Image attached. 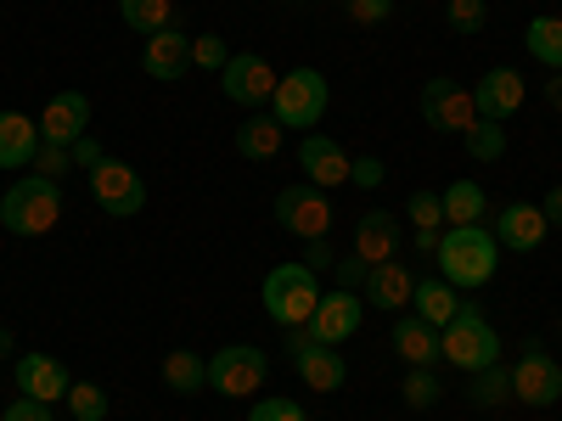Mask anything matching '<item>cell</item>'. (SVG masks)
<instances>
[{
    "mask_svg": "<svg viewBox=\"0 0 562 421\" xmlns=\"http://www.w3.org/2000/svg\"><path fill=\"white\" fill-rule=\"evenodd\" d=\"M434 259H439V281H450L456 293H473V287H484V281H495L501 242L484 225H445Z\"/></svg>",
    "mask_w": 562,
    "mask_h": 421,
    "instance_id": "obj_1",
    "label": "cell"
},
{
    "mask_svg": "<svg viewBox=\"0 0 562 421\" xmlns=\"http://www.w3.org/2000/svg\"><path fill=\"white\" fill-rule=\"evenodd\" d=\"M63 219V185L57 180H40V174H23L7 185V197H0V225L12 230V237H45V230H57Z\"/></svg>",
    "mask_w": 562,
    "mask_h": 421,
    "instance_id": "obj_2",
    "label": "cell"
},
{
    "mask_svg": "<svg viewBox=\"0 0 562 421\" xmlns=\"http://www.w3.org/2000/svg\"><path fill=\"white\" fill-rule=\"evenodd\" d=\"M315 304H321V281H315V270H310L304 259H299V264H276V270L265 275V315L281 326V332L310 326Z\"/></svg>",
    "mask_w": 562,
    "mask_h": 421,
    "instance_id": "obj_3",
    "label": "cell"
},
{
    "mask_svg": "<svg viewBox=\"0 0 562 421\" xmlns=\"http://www.w3.org/2000/svg\"><path fill=\"white\" fill-rule=\"evenodd\" d=\"M326 102H333V90H326V73L321 68H293L276 79V96H270V113L281 129H315L326 118Z\"/></svg>",
    "mask_w": 562,
    "mask_h": 421,
    "instance_id": "obj_4",
    "label": "cell"
},
{
    "mask_svg": "<svg viewBox=\"0 0 562 421\" xmlns=\"http://www.w3.org/2000/svg\"><path fill=\"white\" fill-rule=\"evenodd\" d=\"M439 349H445V360L456 365V371H490V365H501V338H495V326L473 309V304H461V315L439 332Z\"/></svg>",
    "mask_w": 562,
    "mask_h": 421,
    "instance_id": "obj_5",
    "label": "cell"
},
{
    "mask_svg": "<svg viewBox=\"0 0 562 421\" xmlns=\"http://www.w3.org/2000/svg\"><path fill=\"white\" fill-rule=\"evenodd\" d=\"M270 377V354L254 349V343H231L209 360V388L225 394V399H254Z\"/></svg>",
    "mask_w": 562,
    "mask_h": 421,
    "instance_id": "obj_6",
    "label": "cell"
},
{
    "mask_svg": "<svg viewBox=\"0 0 562 421\" xmlns=\"http://www.w3.org/2000/svg\"><path fill=\"white\" fill-rule=\"evenodd\" d=\"M512 399L529 405V410H551L562 399V365L546 354L540 338H529L524 354H518V365H512Z\"/></svg>",
    "mask_w": 562,
    "mask_h": 421,
    "instance_id": "obj_7",
    "label": "cell"
},
{
    "mask_svg": "<svg viewBox=\"0 0 562 421\" xmlns=\"http://www.w3.org/2000/svg\"><path fill=\"white\" fill-rule=\"evenodd\" d=\"M333 197L321 192V185H281L276 192V225L281 230H293V237H304V242H315V237H326L333 230Z\"/></svg>",
    "mask_w": 562,
    "mask_h": 421,
    "instance_id": "obj_8",
    "label": "cell"
},
{
    "mask_svg": "<svg viewBox=\"0 0 562 421\" xmlns=\"http://www.w3.org/2000/svg\"><path fill=\"white\" fill-rule=\"evenodd\" d=\"M90 197H97L102 214H113V219H135L147 208V180H140L124 158H102L90 169Z\"/></svg>",
    "mask_w": 562,
    "mask_h": 421,
    "instance_id": "obj_9",
    "label": "cell"
},
{
    "mask_svg": "<svg viewBox=\"0 0 562 421\" xmlns=\"http://www.w3.org/2000/svg\"><path fill=\"white\" fill-rule=\"evenodd\" d=\"M416 107H422V124L439 129V135H467L479 124L473 90H461L456 79H428V84H422V96H416Z\"/></svg>",
    "mask_w": 562,
    "mask_h": 421,
    "instance_id": "obj_10",
    "label": "cell"
},
{
    "mask_svg": "<svg viewBox=\"0 0 562 421\" xmlns=\"http://www.w3.org/2000/svg\"><path fill=\"white\" fill-rule=\"evenodd\" d=\"M220 90H225V102H237V107H265L276 96V68L259 52H237L220 68Z\"/></svg>",
    "mask_w": 562,
    "mask_h": 421,
    "instance_id": "obj_11",
    "label": "cell"
},
{
    "mask_svg": "<svg viewBox=\"0 0 562 421\" xmlns=\"http://www.w3.org/2000/svg\"><path fill=\"white\" fill-rule=\"evenodd\" d=\"M360 320H366V298L338 287V293H321V304L310 315V332H315V343L338 349V343H349L360 332Z\"/></svg>",
    "mask_w": 562,
    "mask_h": 421,
    "instance_id": "obj_12",
    "label": "cell"
},
{
    "mask_svg": "<svg viewBox=\"0 0 562 421\" xmlns=\"http://www.w3.org/2000/svg\"><path fill=\"white\" fill-rule=\"evenodd\" d=\"M524 96H529V84H524L518 68H490V73L473 84V107H479V118H495V124H506L512 113H518Z\"/></svg>",
    "mask_w": 562,
    "mask_h": 421,
    "instance_id": "obj_13",
    "label": "cell"
},
{
    "mask_svg": "<svg viewBox=\"0 0 562 421\" xmlns=\"http://www.w3.org/2000/svg\"><path fill=\"white\" fill-rule=\"evenodd\" d=\"M79 135H90V96H85V90H63V96H52L45 113H40V140L74 147Z\"/></svg>",
    "mask_w": 562,
    "mask_h": 421,
    "instance_id": "obj_14",
    "label": "cell"
},
{
    "mask_svg": "<svg viewBox=\"0 0 562 421\" xmlns=\"http://www.w3.org/2000/svg\"><path fill=\"white\" fill-rule=\"evenodd\" d=\"M546 230H551V219L540 214V203H506L495 214V242L506 253H535L546 242Z\"/></svg>",
    "mask_w": 562,
    "mask_h": 421,
    "instance_id": "obj_15",
    "label": "cell"
},
{
    "mask_svg": "<svg viewBox=\"0 0 562 421\" xmlns=\"http://www.w3.org/2000/svg\"><path fill=\"white\" fill-rule=\"evenodd\" d=\"M12 371H18V394H29V399H40V405H57V399H68V388H74L68 365L52 360V354H18Z\"/></svg>",
    "mask_w": 562,
    "mask_h": 421,
    "instance_id": "obj_16",
    "label": "cell"
},
{
    "mask_svg": "<svg viewBox=\"0 0 562 421\" xmlns=\"http://www.w3.org/2000/svg\"><path fill=\"white\" fill-rule=\"evenodd\" d=\"M140 68H147V79H186V68H192V34L186 29H158L147 34V52H140Z\"/></svg>",
    "mask_w": 562,
    "mask_h": 421,
    "instance_id": "obj_17",
    "label": "cell"
},
{
    "mask_svg": "<svg viewBox=\"0 0 562 421\" xmlns=\"http://www.w3.org/2000/svg\"><path fill=\"white\" fill-rule=\"evenodd\" d=\"M299 163H304V174H310V185H321V192H333V185H349V152L338 147L333 135H304V147H299Z\"/></svg>",
    "mask_w": 562,
    "mask_h": 421,
    "instance_id": "obj_18",
    "label": "cell"
},
{
    "mask_svg": "<svg viewBox=\"0 0 562 421\" xmlns=\"http://www.w3.org/2000/svg\"><path fill=\"white\" fill-rule=\"evenodd\" d=\"M360 298H366L371 309H389V315H394V309H405V304L416 298V275H411L400 259H383V264H371Z\"/></svg>",
    "mask_w": 562,
    "mask_h": 421,
    "instance_id": "obj_19",
    "label": "cell"
},
{
    "mask_svg": "<svg viewBox=\"0 0 562 421\" xmlns=\"http://www.w3.org/2000/svg\"><path fill=\"white\" fill-rule=\"evenodd\" d=\"M355 253H360L366 264H383V259H394V253H400V219H394L389 208H371V214H360V219H355Z\"/></svg>",
    "mask_w": 562,
    "mask_h": 421,
    "instance_id": "obj_20",
    "label": "cell"
},
{
    "mask_svg": "<svg viewBox=\"0 0 562 421\" xmlns=\"http://www.w3.org/2000/svg\"><path fill=\"white\" fill-rule=\"evenodd\" d=\"M293 371L304 377V388H315V394H338V388L349 383V365H344V354H338V349H326V343L299 349V354H293Z\"/></svg>",
    "mask_w": 562,
    "mask_h": 421,
    "instance_id": "obj_21",
    "label": "cell"
},
{
    "mask_svg": "<svg viewBox=\"0 0 562 421\" xmlns=\"http://www.w3.org/2000/svg\"><path fill=\"white\" fill-rule=\"evenodd\" d=\"M40 152V118L0 113V169H29Z\"/></svg>",
    "mask_w": 562,
    "mask_h": 421,
    "instance_id": "obj_22",
    "label": "cell"
},
{
    "mask_svg": "<svg viewBox=\"0 0 562 421\" xmlns=\"http://www.w3.org/2000/svg\"><path fill=\"white\" fill-rule=\"evenodd\" d=\"M394 354H400L405 365H434V360H445V349H439V326H428L422 315L394 320Z\"/></svg>",
    "mask_w": 562,
    "mask_h": 421,
    "instance_id": "obj_23",
    "label": "cell"
},
{
    "mask_svg": "<svg viewBox=\"0 0 562 421\" xmlns=\"http://www.w3.org/2000/svg\"><path fill=\"white\" fill-rule=\"evenodd\" d=\"M281 129L276 124V113H248L243 124H237V158H248V163H270L276 152H281Z\"/></svg>",
    "mask_w": 562,
    "mask_h": 421,
    "instance_id": "obj_24",
    "label": "cell"
},
{
    "mask_svg": "<svg viewBox=\"0 0 562 421\" xmlns=\"http://www.w3.org/2000/svg\"><path fill=\"white\" fill-rule=\"evenodd\" d=\"M164 388H169V394H186V399L203 394V388H209V360L192 354V349H169V354H164Z\"/></svg>",
    "mask_w": 562,
    "mask_h": 421,
    "instance_id": "obj_25",
    "label": "cell"
},
{
    "mask_svg": "<svg viewBox=\"0 0 562 421\" xmlns=\"http://www.w3.org/2000/svg\"><path fill=\"white\" fill-rule=\"evenodd\" d=\"M439 203H445V225H479L484 208H490L479 180H450L445 192H439Z\"/></svg>",
    "mask_w": 562,
    "mask_h": 421,
    "instance_id": "obj_26",
    "label": "cell"
},
{
    "mask_svg": "<svg viewBox=\"0 0 562 421\" xmlns=\"http://www.w3.org/2000/svg\"><path fill=\"white\" fill-rule=\"evenodd\" d=\"M411 304H416V315L428 320V326H439V332L461 315V293L450 287V281H416V298Z\"/></svg>",
    "mask_w": 562,
    "mask_h": 421,
    "instance_id": "obj_27",
    "label": "cell"
},
{
    "mask_svg": "<svg viewBox=\"0 0 562 421\" xmlns=\"http://www.w3.org/2000/svg\"><path fill=\"white\" fill-rule=\"evenodd\" d=\"M524 45H529L535 62H546L551 73H562V18H535L524 29Z\"/></svg>",
    "mask_w": 562,
    "mask_h": 421,
    "instance_id": "obj_28",
    "label": "cell"
},
{
    "mask_svg": "<svg viewBox=\"0 0 562 421\" xmlns=\"http://www.w3.org/2000/svg\"><path fill=\"white\" fill-rule=\"evenodd\" d=\"M119 18L135 34H158V29H175V0H119Z\"/></svg>",
    "mask_w": 562,
    "mask_h": 421,
    "instance_id": "obj_29",
    "label": "cell"
},
{
    "mask_svg": "<svg viewBox=\"0 0 562 421\" xmlns=\"http://www.w3.org/2000/svg\"><path fill=\"white\" fill-rule=\"evenodd\" d=\"M461 140H467V158H479V163H501L506 158V124H495V118H479Z\"/></svg>",
    "mask_w": 562,
    "mask_h": 421,
    "instance_id": "obj_30",
    "label": "cell"
},
{
    "mask_svg": "<svg viewBox=\"0 0 562 421\" xmlns=\"http://www.w3.org/2000/svg\"><path fill=\"white\" fill-rule=\"evenodd\" d=\"M400 394H405L411 410H434V405L445 399V383L434 377V365H411V371H405V383H400Z\"/></svg>",
    "mask_w": 562,
    "mask_h": 421,
    "instance_id": "obj_31",
    "label": "cell"
},
{
    "mask_svg": "<svg viewBox=\"0 0 562 421\" xmlns=\"http://www.w3.org/2000/svg\"><path fill=\"white\" fill-rule=\"evenodd\" d=\"M512 399V365H490V371H473V405L479 410H495Z\"/></svg>",
    "mask_w": 562,
    "mask_h": 421,
    "instance_id": "obj_32",
    "label": "cell"
},
{
    "mask_svg": "<svg viewBox=\"0 0 562 421\" xmlns=\"http://www.w3.org/2000/svg\"><path fill=\"white\" fill-rule=\"evenodd\" d=\"M63 405L74 410V421H108V410H113V405H108V394H102L97 383H74Z\"/></svg>",
    "mask_w": 562,
    "mask_h": 421,
    "instance_id": "obj_33",
    "label": "cell"
},
{
    "mask_svg": "<svg viewBox=\"0 0 562 421\" xmlns=\"http://www.w3.org/2000/svg\"><path fill=\"white\" fill-rule=\"evenodd\" d=\"M445 18L456 34H484L490 23V0H445Z\"/></svg>",
    "mask_w": 562,
    "mask_h": 421,
    "instance_id": "obj_34",
    "label": "cell"
},
{
    "mask_svg": "<svg viewBox=\"0 0 562 421\" xmlns=\"http://www.w3.org/2000/svg\"><path fill=\"white\" fill-rule=\"evenodd\" d=\"M40 180H57L63 185V174L74 169V152L68 147H57V140H40V152H34V163H29Z\"/></svg>",
    "mask_w": 562,
    "mask_h": 421,
    "instance_id": "obj_35",
    "label": "cell"
},
{
    "mask_svg": "<svg viewBox=\"0 0 562 421\" xmlns=\"http://www.w3.org/2000/svg\"><path fill=\"white\" fill-rule=\"evenodd\" d=\"M405 214H411L416 230H445V203H439V192H411Z\"/></svg>",
    "mask_w": 562,
    "mask_h": 421,
    "instance_id": "obj_36",
    "label": "cell"
},
{
    "mask_svg": "<svg viewBox=\"0 0 562 421\" xmlns=\"http://www.w3.org/2000/svg\"><path fill=\"white\" fill-rule=\"evenodd\" d=\"M192 62L209 68V73H220V68L231 62V45H225L220 34H198V39H192Z\"/></svg>",
    "mask_w": 562,
    "mask_h": 421,
    "instance_id": "obj_37",
    "label": "cell"
},
{
    "mask_svg": "<svg viewBox=\"0 0 562 421\" xmlns=\"http://www.w3.org/2000/svg\"><path fill=\"white\" fill-rule=\"evenodd\" d=\"M248 421H310L304 416V405H293V399H254V410H248Z\"/></svg>",
    "mask_w": 562,
    "mask_h": 421,
    "instance_id": "obj_38",
    "label": "cell"
},
{
    "mask_svg": "<svg viewBox=\"0 0 562 421\" xmlns=\"http://www.w3.org/2000/svg\"><path fill=\"white\" fill-rule=\"evenodd\" d=\"M383 180H389L383 158H371V152H366V158H355V163H349V185H360V192H378Z\"/></svg>",
    "mask_w": 562,
    "mask_h": 421,
    "instance_id": "obj_39",
    "label": "cell"
},
{
    "mask_svg": "<svg viewBox=\"0 0 562 421\" xmlns=\"http://www.w3.org/2000/svg\"><path fill=\"white\" fill-rule=\"evenodd\" d=\"M0 421H52V405H40V399H12L7 410H0Z\"/></svg>",
    "mask_w": 562,
    "mask_h": 421,
    "instance_id": "obj_40",
    "label": "cell"
},
{
    "mask_svg": "<svg viewBox=\"0 0 562 421\" xmlns=\"http://www.w3.org/2000/svg\"><path fill=\"white\" fill-rule=\"evenodd\" d=\"M344 7H349V18H355V23H389L394 0H344Z\"/></svg>",
    "mask_w": 562,
    "mask_h": 421,
    "instance_id": "obj_41",
    "label": "cell"
},
{
    "mask_svg": "<svg viewBox=\"0 0 562 421\" xmlns=\"http://www.w3.org/2000/svg\"><path fill=\"white\" fill-rule=\"evenodd\" d=\"M366 275H371V264H366L360 253H355V259H338V287H344V293H360Z\"/></svg>",
    "mask_w": 562,
    "mask_h": 421,
    "instance_id": "obj_42",
    "label": "cell"
},
{
    "mask_svg": "<svg viewBox=\"0 0 562 421\" xmlns=\"http://www.w3.org/2000/svg\"><path fill=\"white\" fill-rule=\"evenodd\" d=\"M68 152H74V163H79V169H97V163L108 158V152H102V147H97V140H90V135H79Z\"/></svg>",
    "mask_w": 562,
    "mask_h": 421,
    "instance_id": "obj_43",
    "label": "cell"
},
{
    "mask_svg": "<svg viewBox=\"0 0 562 421\" xmlns=\"http://www.w3.org/2000/svg\"><path fill=\"white\" fill-rule=\"evenodd\" d=\"M304 264H310V270H326V264H338V259H333V242H326V237L304 242Z\"/></svg>",
    "mask_w": 562,
    "mask_h": 421,
    "instance_id": "obj_44",
    "label": "cell"
},
{
    "mask_svg": "<svg viewBox=\"0 0 562 421\" xmlns=\"http://www.w3.org/2000/svg\"><path fill=\"white\" fill-rule=\"evenodd\" d=\"M540 214L562 230V185H551V192H546V203H540Z\"/></svg>",
    "mask_w": 562,
    "mask_h": 421,
    "instance_id": "obj_45",
    "label": "cell"
},
{
    "mask_svg": "<svg viewBox=\"0 0 562 421\" xmlns=\"http://www.w3.org/2000/svg\"><path fill=\"white\" fill-rule=\"evenodd\" d=\"M439 237L445 230H416V253H439Z\"/></svg>",
    "mask_w": 562,
    "mask_h": 421,
    "instance_id": "obj_46",
    "label": "cell"
},
{
    "mask_svg": "<svg viewBox=\"0 0 562 421\" xmlns=\"http://www.w3.org/2000/svg\"><path fill=\"white\" fill-rule=\"evenodd\" d=\"M546 96H551V107L562 113V79H546Z\"/></svg>",
    "mask_w": 562,
    "mask_h": 421,
    "instance_id": "obj_47",
    "label": "cell"
},
{
    "mask_svg": "<svg viewBox=\"0 0 562 421\" xmlns=\"http://www.w3.org/2000/svg\"><path fill=\"white\" fill-rule=\"evenodd\" d=\"M12 349H18V343H12V332H0V360H12Z\"/></svg>",
    "mask_w": 562,
    "mask_h": 421,
    "instance_id": "obj_48",
    "label": "cell"
}]
</instances>
